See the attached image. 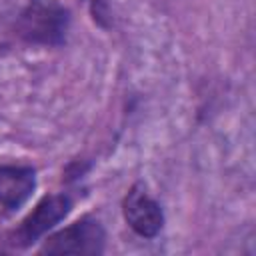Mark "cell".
I'll return each mask as SVG.
<instances>
[{"instance_id":"cell-1","label":"cell","mask_w":256,"mask_h":256,"mask_svg":"<svg viewBox=\"0 0 256 256\" xmlns=\"http://www.w3.org/2000/svg\"><path fill=\"white\" fill-rule=\"evenodd\" d=\"M20 34L38 44H58L62 42L68 28V12L56 2L36 0L20 16Z\"/></svg>"},{"instance_id":"cell-2","label":"cell","mask_w":256,"mask_h":256,"mask_svg":"<svg viewBox=\"0 0 256 256\" xmlns=\"http://www.w3.org/2000/svg\"><path fill=\"white\" fill-rule=\"evenodd\" d=\"M104 248V228L98 220L86 216L68 228L50 236L44 246L42 254H80L92 256L100 254Z\"/></svg>"},{"instance_id":"cell-3","label":"cell","mask_w":256,"mask_h":256,"mask_svg":"<svg viewBox=\"0 0 256 256\" xmlns=\"http://www.w3.org/2000/svg\"><path fill=\"white\" fill-rule=\"evenodd\" d=\"M124 218L136 234L146 238L156 236L164 224L160 204L146 192L142 184L132 186L124 198Z\"/></svg>"},{"instance_id":"cell-4","label":"cell","mask_w":256,"mask_h":256,"mask_svg":"<svg viewBox=\"0 0 256 256\" xmlns=\"http://www.w3.org/2000/svg\"><path fill=\"white\" fill-rule=\"evenodd\" d=\"M72 202L68 196L64 194H54V196H46L36 210L20 224V228L14 232V244L18 246H28L32 244L38 236H42L44 232H48L54 224H58L70 210Z\"/></svg>"},{"instance_id":"cell-5","label":"cell","mask_w":256,"mask_h":256,"mask_svg":"<svg viewBox=\"0 0 256 256\" xmlns=\"http://www.w3.org/2000/svg\"><path fill=\"white\" fill-rule=\"evenodd\" d=\"M36 186L34 170L28 166H0V206L18 208Z\"/></svg>"}]
</instances>
